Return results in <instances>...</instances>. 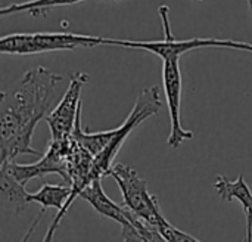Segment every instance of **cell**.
<instances>
[{
	"instance_id": "obj_4",
	"label": "cell",
	"mask_w": 252,
	"mask_h": 242,
	"mask_svg": "<svg viewBox=\"0 0 252 242\" xmlns=\"http://www.w3.org/2000/svg\"><path fill=\"white\" fill-rule=\"evenodd\" d=\"M105 37L72 33H16L1 37L0 52L6 55H35L55 50H74L103 44Z\"/></svg>"
},
{
	"instance_id": "obj_7",
	"label": "cell",
	"mask_w": 252,
	"mask_h": 242,
	"mask_svg": "<svg viewBox=\"0 0 252 242\" xmlns=\"http://www.w3.org/2000/svg\"><path fill=\"white\" fill-rule=\"evenodd\" d=\"M179 59L180 58L164 59V67H162V81H164L165 99H167L170 121H171V130L167 142L173 149H177L185 140H190L193 138V133L182 126V118H180L183 86H182V72H180Z\"/></svg>"
},
{
	"instance_id": "obj_6",
	"label": "cell",
	"mask_w": 252,
	"mask_h": 242,
	"mask_svg": "<svg viewBox=\"0 0 252 242\" xmlns=\"http://www.w3.org/2000/svg\"><path fill=\"white\" fill-rule=\"evenodd\" d=\"M89 81V74L75 72L58 105L46 117L52 140H62L72 136L78 115L81 114V92Z\"/></svg>"
},
{
	"instance_id": "obj_5",
	"label": "cell",
	"mask_w": 252,
	"mask_h": 242,
	"mask_svg": "<svg viewBox=\"0 0 252 242\" xmlns=\"http://www.w3.org/2000/svg\"><path fill=\"white\" fill-rule=\"evenodd\" d=\"M109 176H112L120 186L124 198V206L128 210L148 222L157 231L168 223L161 213L157 197L149 194L146 180L142 179L133 167L121 163L114 164L109 170Z\"/></svg>"
},
{
	"instance_id": "obj_1",
	"label": "cell",
	"mask_w": 252,
	"mask_h": 242,
	"mask_svg": "<svg viewBox=\"0 0 252 242\" xmlns=\"http://www.w3.org/2000/svg\"><path fill=\"white\" fill-rule=\"evenodd\" d=\"M62 77L44 67L28 69L0 95V164L22 154L41 155L32 148V135L46 118L59 93Z\"/></svg>"
},
{
	"instance_id": "obj_13",
	"label": "cell",
	"mask_w": 252,
	"mask_h": 242,
	"mask_svg": "<svg viewBox=\"0 0 252 242\" xmlns=\"http://www.w3.org/2000/svg\"><path fill=\"white\" fill-rule=\"evenodd\" d=\"M248 7H250V12L252 15V0H248Z\"/></svg>"
},
{
	"instance_id": "obj_15",
	"label": "cell",
	"mask_w": 252,
	"mask_h": 242,
	"mask_svg": "<svg viewBox=\"0 0 252 242\" xmlns=\"http://www.w3.org/2000/svg\"><path fill=\"white\" fill-rule=\"evenodd\" d=\"M115 1H121V0H115Z\"/></svg>"
},
{
	"instance_id": "obj_11",
	"label": "cell",
	"mask_w": 252,
	"mask_h": 242,
	"mask_svg": "<svg viewBox=\"0 0 252 242\" xmlns=\"http://www.w3.org/2000/svg\"><path fill=\"white\" fill-rule=\"evenodd\" d=\"M84 0H28L24 3H13L3 6L0 10V15H12V13H19V12H30L32 16H44V13L58 6H68V4H75Z\"/></svg>"
},
{
	"instance_id": "obj_8",
	"label": "cell",
	"mask_w": 252,
	"mask_h": 242,
	"mask_svg": "<svg viewBox=\"0 0 252 242\" xmlns=\"http://www.w3.org/2000/svg\"><path fill=\"white\" fill-rule=\"evenodd\" d=\"M83 200H86L100 216L108 217L117 223H120V226L127 225L130 220L126 217V208L124 206H118L115 204L102 189V183L100 179H94L93 182H90L81 192L80 195Z\"/></svg>"
},
{
	"instance_id": "obj_2",
	"label": "cell",
	"mask_w": 252,
	"mask_h": 242,
	"mask_svg": "<svg viewBox=\"0 0 252 242\" xmlns=\"http://www.w3.org/2000/svg\"><path fill=\"white\" fill-rule=\"evenodd\" d=\"M158 13L161 16L162 28H164V40L157 41H134V40H120V38H103V44L111 46H121L128 49H142L151 53L158 55L162 61L168 58H180L182 55L205 47H226V49H236V50H247L252 52V44L236 41L230 38H213V37H193L186 40H177L173 35L171 25H170V7L167 4H161L158 7Z\"/></svg>"
},
{
	"instance_id": "obj_14",
	"label": "cell",
	"mask_w": 252,
	"mask_h": 242,
	"mask_svg": "<svg viewBox=\"0 0 252 242\" xmlns=\"http://www.w3.org/2000/svg\"><path fill=\"white\" fill-rule=\"evenodd\" d=\"M192 1H202V0H192Z\"/></svg>"
},
{
	"instance_id": "obj_3",
	"label": "cell",
	"mask_w": 252,
	"mask_h": 242,
	"mask_svg": "<svg viewBox=\"0 0 252 242\" xmlns=\"http://www.w3.org/2000/svg\"><path fill=\"white\" fill-rule=\"evenodd\" d=\"M161 105L162 104H161V95H159L158 86L146 87L139 92L131 112L124 120V123L115 129V135H114V139L111 140V143L97 157H94L93 166H92V170L89 174L90 182H93L94 179H102L103 176H109V170L114 166L115 155L121 149L126 139L145 120H148L152 115H157L161 109Z\"/></svg>"
},
{
	"instance_id": "obj_12",
	"label": "cell",
	"mask_w": 252,
	"mask_h": 242,
	"mask_svg": "<svg viewBox=\"0 0 252 242\" xmlns=\"http://www.w3.org/2000/svg\"><path fill=\"white\" fill-rule=\"evenodd\" d=\"M245 211V217H247V226H252V201L244 207Z\"/></svg>"
},
{
	"instance_id": "obj_10",
	"label": "cell",
	"mask_w": 252,
	"mask_h": 242,
	"mask_svg": "<svg viewBox=\"0 0 252 242\" xmlns=\"http://www.w3.org/2000/svg\"><path fill=\"white\" fill-rule=\"evenodd\" d=\"M213 186L219 192L221 200H224V201L238 200L242 204V207L248 206L252 201L251 189L247 185V182H245L242 174L236 180H233V182H230L224 176H217V179H216Z\"/></svg>"
},
{
	"instance_id": "obj_9",
	"label": "cell",
	"mask_w": 252,
	"mask_h": 242,
	"mask_svg": "<svg viewBox=\"0 0 252 242\" xmlns=\"http://www.w3.org/2000/svg\"><path fill=\"white\" fill-rule=\"evenodd\" d=\"M0 198L3 207L15 214L24 211L30 204V194L25 191V186L19 183L4 166H0Z\"/></svg>"
}]
</instances>
